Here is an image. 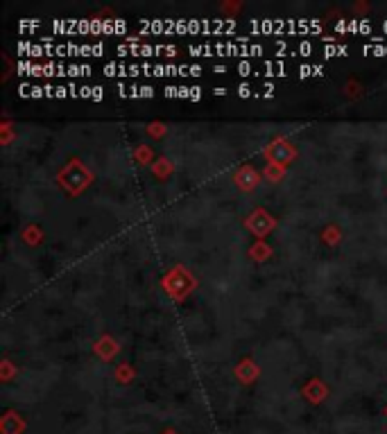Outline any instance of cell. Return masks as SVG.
Wrapping results in <instances>:
<instances>
[{"label":"cell","instance_id":"cell-1","mask_svg":"<svg viewBox=\"0 0 387 434\" xmlns=\"http://www.w3.org/2000/svg\"><path fill=\"white\" fill-rule=\"evenodd\" d=\"M91 98H93V100H102V89H100V87L93 89V91H91Z\"/></svg>","mask_w":387,"mask_h":434}]
</instances>
